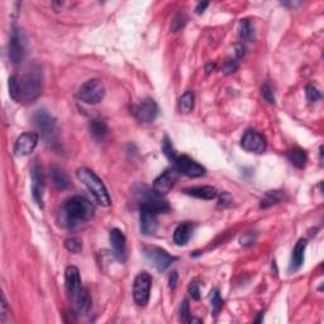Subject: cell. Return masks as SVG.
<instances>
[{
  "mask_svg": "<svg viewBox=\"0 0 324 324\" xmlns=\"http://www.w3.org/2000/svg\"><path fill=\"white\" fill-rule=\"evenodd\" d=\"M240 242L242 246H251L252 243L254 242V235L253 233H247L243 237H241Z\"/></svg>",
  "mask_w": 324,
  "mask_h": 324,
  "instance_id": "obj_39",
  "label": "cell"
},
{
  "mask_svg": "<svg viewBox=\"0 0 324 324\" xmlns=\"http://www.w3.org/2000/svg\"><path fill=\"white\" fill-rule=\"evenodd\" d=\"M105 95V86L99 79H91L85 81L79 89V99L86 104L100 103Z\"/></svg>",
  "mask_w": 324,
  "mask_h": 324,
  "instance_id": "obj_4",
  "label": "cell"
},
{
  "mask_svg": "<svg viewBox=\"0 0 324 324\" xmlns=\"http://www.w3.org/2000/svg\"><path fill=\"white\" fill-rule=\"evenodd\" d=\"M186 20H187L186 15L182 14V13L177 14L176 17L173 18L172 24H171V29H172V32H177L179 29H181L185 25V23H186Z\"/></svg>",
  "mask_w": 324,
  "mask_h": 324,
  "instance_id": "obj_34",
  "label": "cell"
},
{
  "mask_svg": "<svg viewBox=\"0 0 324 324\" xmlns=\"http://www.w3.org/2000/svg\"><path fill=\"white\" fill-rule=\"evenodd\" d=\"M182 191H184L185 194H187V195L194 196V198L198 199H203V200H213V199L218 196L217 189L213 186H208V185H205V186L186 187V189H184Z\"/></svg>",
  "mask_w": 324,
  "mask_h": 324,
  "instance_id": "obj_18",
  "label": "cell"
},
{
  "mask_svg": "<svg viewBox=\"0 0 324 324\" xmlns=\"http://www.w3.org/2000/svg\"><path fill=\"white\" fill-rule=\"evenodd\" d=\"M25 36L19 28H13L9 42V59L14 66L22 64L25 56Z\"/></svg>",
  "mask_w": 324,
  "mask_h": 324,
  "instance_id": "obj_8",
  "label": "cell"
},
{
  "mask_svg": "<svg viewBox=\"0 0 324 324\" xmlns=\"http://www.w3.org/2000/svg\"><path fill=\"white\" fill-rule=\"evenodd\" d=\"M208 5H209V4H208L207 1H204V3H203V1H201V3H199L198 6H196V13H198V14H203L205 9L208 8Z\"/></svg>",
  "mask_w": 324,
  "mask_h": 324,
  "instance_id": "obj_42",
  "label": "cell"
},
{
  "mask_svg": "<svg viewBox=\"0 0 324 324\" xmlns=\"http://www.w3.org/2000/svg\"><path fill=\"white\" fill-rule=\"evenodd\" d=\"M193 232L194 226L191 223L186 222V223L180 224L173 232V242L176 243L177 246H185L190 241Z\"/></svg>",
  "mask_w": 324,
  "mask_h": 324,
  "instance_id": "obj_21",
  "label": "cell"
},
{
  "mask_svg": "<svg viewBox=\"0 0 324 324\" xmlns=\"http://www.w3.org/2000/svg\"><path fill=\"white\" fill-rule=\"evenodd\" d=\"M240 34L241 38L244 39V41H248V42L252 41V39H254L253 25H252V23L249 22L248 19H243L242 22H241Z\"/></svg>",
  "mask_w": 324,
  "mask_h": 324,
  "instance_id": "obj_26",
  "label": "cell"
},
{
  "mask_svg": "<svg viewBox=\"0 0 324 324\" xmlns=\"http://www.w3.org/2000/svg\"><path fill=\"white\" fill-rule=\"evenodd\" d=\"M94 213H95L94 205L86 198L80 195L69 199L64 207L65 221L67 222L69 226L78 221H89L94 217Z\"/></svg>",
  "mask_w": 324,
  "mask_h": 324,
  "instance_id": "obj_2",
  "label": "cell"
},
{
  "mask_svg": "<svg viewBox=\"0 0 324 324\" xmlns=\"http://www.w3.org/2000/svg\"><path fill=\"white\" fill-rule=\"evenodd\" d=\"M210 303H212L213 314H218L222 308H223V300H222L218 289H214V290L210 293Z\"/></svg>",
  "mask_w": 324,
  "mask_h": 324,
  "instance_id": "obj_28",
  "label": "cell"
},
{
  "mask_svg": "<svg viewBox=\"0 0 324 324\" xmlns=\"http://www.w3.org/2000/svg\"><path fill=\"white\" fill-rule=\"evenodd\" d=\"M141 232L145 236H152L157 231V214L148 208L140 207Z\"/></svg>",
  "mask_w": 324,
  "mask_h": 324,
  "instance_id": "obj_15",
  "label": "cell"
},
{
  "mask_svg": "<svg viewBox=\"0 0 324 324\" xmlns=\"http://www.w3.org/2000/svg\"><path fill=\"white\" fill-rule=\"evenodd\" d=\"M236 48V56H237L238 60L243 59L244 57V46L241 45V43H237V45L235 46Z\"/></svg>",
  "mask_w": 324,
  "mask_h": 324,
  "instance_id": "obj_41",
  "label": "cell"
},
{
  "mask_svg": "<svg viewBox=\"0 0 324 324\" xmlns=\"http://www.w3.org/2000/svg\"><path fill=\"white\" fill-rule=\"evenodd\" d=\"M237 69H238V61H236V60H232V59H229V60H227L226 62H224L223 67H222V71H223L226 75H229V74L235 73Z\"/></svg>",
  "mask_w": 324,
  "mask_h": 324,
  "instance_id": "obj_35",
  "label": "cell"
},
{
  "mask_svg": "<svg viewBox=\"0 0 324 324\" xmlns=\"http://www.w3.org/2000/svg\"><path fill=\"white\" fill-rule=\"evenodd\" d=\"M65 285H66L67 293H69V295L73 299L80 293L82 286H81V277L78 267H75V266L66 267V271H65Z\"/></svg>",
  "mask_w": 324,
  "mask_h": 324,
  "instance_id": "obj_17",
  "label": "cell"
},
{
  "mask_svg": "<svg viewBox=\"0 0 324 324\" xmlns=\"http://www.w3.org/2000/svg\"><path fill=\"white\" fill-rule=\"evenodd\" d=\"M38 145V134L34 132H27L17 138L14 145V154L17 156H28L34 151Z\"/></svg>",
  "mask_w": 324,
  "mask_h": 324,
  "instance_id": "obj_13",
  "label": "cell"
},
{
  "mask_svg": "<svg viewBox=\"0 0 324 324\" xmlns=\"http://www.w3.org/2000/svg\"><path fill=\"white\" fill-rule=\"evenodd\" d=\"M152 277L148 272L143 271L137 275L133 282V298L136 304L140 307L147 305L150 300V294H151Z\"/></svg>",
  "mask_w": 324,
  "mask_h": 324,
  "instance_id": "obj_6",
  "label": "cell"
},
{
  "mask_svg": "<svg viewBox=\"0 0 324 324\" xmlns=\"http://www.w3.org/2000/svg\"><path fill=\"white\" fill-rule=\"evenodd\" d=\"M109 241H110V244H112L113 251H114L115 257H117L119 261H126L127 240H126V236L123 235V232L118 228L112 229L109 235Z\"/></svg>",
  "mask_w": 324,
  "mask_h": 324,
  "instance_id": "obj_16",
  "label": "cell"
},
{
  "mask_svg": "<svg viewBox=\"0 0 324 324\" xmlns=\"http://www.w3.org/2000/svg\"><path fill=\"white\" fill-rule=\"evenodd\" d=\"M282 5H291V6H296V5H300V3H282Z\"/></svg>",
  "mask_w": 324,
  "mask_h": 324,
  "instance_id": "obj_44",
  "label": "cell"
},
{
  "mask_svg": "<svg viewBox=\"0 0 324 324\" xmlns=\"http://www.w3.org/2000/svg\"><path fill=\"white\" fill-rule=\"evenodd\" d=\"M43 191H45V179L39 165L34 162L32 166V196L39 208H43Z\"/></svg>",
  "mask_w": 324,
  "mask_h": 324,
  "instance_id": "obj_14",
  "label": "cell"
},
{
  "mask_svg": "<svg viewBox=\"0 0 324 324\" xmlns=\"http://www.w3.org/2000/svg\"><path fill=\"white\" fill-rule=\"evenodd\" d=\"M34 124L38 128V131L41 132L42 137L47 141L48 143L53 142L55 137H56V131H57V124L56 119L52 114L47 112L45 109L37 110L36 114L33 117Z\"/></svg>",
  "mask_w": 324,
  "mask_h": 324,
  "instance_id": "obj_5",
  "label": "cell"
},
{
  "mask_svg": "<svg viewBox=\"0 0 324 324\" xmlns=\"http://www.w3.org/2000/svg\"><path fill=\"white\" fill-rule=\"evenodd\" d=\"M133 117L143 123H151L159 115V105L152 98H146L131 106Z\"/></svg>",
  "mask_w": 324,
  "mask_h": 324,
  "instance_id": "obj_7",
  "label": "cell"
},
{
  "mask_svg": "<svg viewBox=\"0 0 324 324\" xmlns=\"http://www.w3.org/2000/svg\"><path fill=\"white\" fill-rule=\"evenodd\" d=\"M162 152H163V155H165L171 162L175 161V159L177 157V154L175 152V150H173L172 145H171L170 140H168L167 137H165L163 141H162Z\"/></svg>",
  "mask_w": 324,
  "mask_h": 324,
  "instance_id": "obj_29",
  "label": "cell"
},
{
  "mask_svg": "<svg viewBox=\"0 0 324 324\" xmlns=\"http://www.w3.org/2000/svg\"><path fill=\"white\" fill-rule=\"evenodd\" d=\"M261 95L263 96V99H265L267 103H270V104L276 103V99H275L274 91H272V89L270 87V85H268V84H263L262 86H261Z\"/></svg>",
  "mask_w": 324,
  "mask_h": 324,
  "instance_id": "obj_33",
  "label": "cell"
},
{
  "mask_svg": "<svg viewBox=\"0 0 324 324\" xmlns=\"http://www.w3.org/2000/svg\"><path fill=\"white\" fill-rule=\"evenodd\" d=\"M0 318H1V323L3 324H9L13 322V319H11V310L8 307V303H6L4 295L1 296V316H0Z\"/></svg>",
  "mask_w": 324,
  "mask_h": 324,
  "instance_id": "obj_31",
  "label": "cell"
},
{
  "mask_svg": "<svg viewBox=\"0 0 324 324\" xmlns=\"http://www.w3.org/2000/svg\"><path fill=\"white\" fill-rule=\"evenodd\" d=\"M177 280H179V275H177L176 271L171 272L170 276H168V288L170 289H175L177 285Z\"/></svg>",
  "mask_w": 324,
  "mask_h": 324,
  "instance_id": "obj_40",
  "label": "cell"
},
{
  "mask_svg": "<svg viewBox=\"0 0 324 324\" xmlns=\"http://www.w3.org/2000/svg\"><path fill=\"white\" fill-rule=\"evenodd\" d=\"M215 69V65L214 64H209L207 66V73L209 74V73H212V70H214Z\"/></svg>",
  "mask_w": 324,
  "mask_h": 324,
  "instance_id": "obj_43",
  "label": "cell"
},
{
  "mask_svg": "<svg viewBox=\"0 0 324 324\" xmlns=\"http://www.w3.org/2000/svg\"><path fill=\"white\" fill-rule=\"evenodd\" d=\"M173 167L176 168L180 173H184L189 177H201L204 176L207 172L204 166H201L199 162H196L195 160L186 156V155H182V156L177 155V157L173 161Z\"/></svg>",
  "mask_w": 324,
  "mask_h": 324,
  "instance_id": "obj_9",
  "label": "cell"
},
{
  "mask_svg": "<svg viewBox=\"0 0 324 324\" xmlns=\"http://www.w3.org/2000/svg\"><path fill=\"white\" fill-rule=\"evenodd\" d=\"M145 256L159 271H165L166 268L176 260V257L171 256L167 251L160 247H147L145 248Z\"/></svg>",
  "mask_w": 324,
  "mask_h": 324,
  "instance_id": "obj_10",
  "label": "cell"
},
{
  "mask_svg": "<svg viewBox=\"0 0 324 324\" xmlns=\"http://www.w3.org/2000/svg\"><path fill=\"white\" fill-rule=\"evenodd\" d=\"M307 240H299L293 249L290 261V271H298L304 263L305 249H307Z\"/></svg>",
  "mask_w": 324,
  "mask_h": 324,
  "instance_id": "obj_19",
  "label": "cell"
},
{
  "mask_svg": "<svg viewBox=\"0 0 324 324\" xmlns=\"http://www.w3.org/2000/svg\"><path fill=\"white\" fill-rule=\"evenodd\" d=\"M65 247H66L67 251L73 252V253H79L82 249V242H81L80 238H69V240L65 241Z\"/></svg>",
  "mask_w": 324,
  "mask_h": 324,
  "instance_id": "obj_30",
  "label": "cell"
},
{
  "mask_svg": "<svg viewBox=\"0 0 324 324\" xmlns=\"http://www.w3.org/2000/svg\"><path fill=\"white\" fill-rule=\"evenodd\" d=\"M90 133L96 141H103L105 138L106 133H108V127H106L105 122L100 119H94L90 122L89 124Z\"/></svg>",
  "mask_w": 324,
  "mask_h": 324,
  "instance_id": "obj_23",
  "label": "cell"
},
{
  "mask_svg": "<svg viewBox=\"0 0 324 324\" xmlns=\"http://www.w3.org/2000/svg\"><path fill=\"white\" fill-rule=\"evenodd\" d=\"M281 199H282L281 191H277V190L268 191V193H266L265 198L262 199V201H261V208L266 209V208L271 207V205L279 203Z\"/></svg>",
  "mask_w": 324,
  "mask_h": 324,
  "instance_id": "obj_27",
  "label": "cell"
},
{
  "mask_svg": "<svg viewBox=\"0 0 324 324\" xmlns=\"http://www.w3.org/2000/svg\"><path fill=\"white\" fill-rule=\"evenodd\" d=\"M180 172L175 167L167 168L165 172H162L154 182V193L159 196H163L173 187L175 182L179 179Z\"/></svg>",
  "mask_w": 324,
  "mask_h": 324,
  "instance_id": "obj_12",
  "label": "cell"
},
{
  "mask_svg": "<svg viewBox=\"0 0 324 324\" xmlns=\"http://www.w3.org/2000/svg\"><path fill=\"white\" fill-rule=\"evenodd\" d=\"M241 146L243 150H246L247 152H252V154H263L266 151L267 143H266L265 137L260 132L254 131V129H248L246 133L243 134L242 140H241Z\"/></svg>",
  "mask_w": 324,
  "mask_h": 324,
  "instance_id": "obj_11",
  "label": "cell"
},
{
  "mask_svg": "<svg viewBox=\"0 0 324 324\" xmlns=\"http://www.w3.org/2000/svg\"><path fill=\"white\" fill-rule=\"evenodd\" d=\"M76 175H78V179L87 187V190L92 194V196L95 198L99 204L103 205V207H109L112 204L106 186L94 171L86 167H81L79 168Z\"/></svg>",
  "mask_w": 324,
  "mask_h": 324,
  "instance_id": "obj_3",
  "label": "cell"
},
{
  "mask_svg": "<svg viewBox=\"0 0 324 324\" xmlns=\"http://www.w3.org/2000/svg\"><path fill=\"white\" fill-rule=\"evenodd\" d=\"M231 204H232V198H231V195H229V194H227V193L222 194L221 198H219V200H218L219 207L227 208V207H229Z\"/></svg>",
  "mask_w": 324,
  "mask_h": 324,
  "instance_id": "obj_38",
  "label": "cell"
},
{
  "mask_svg": "<svg viewBox=\"0 0 324 324\" xmlns=\"http://www.w3.org/2000/svg\"><path fill=\"white\" fill-rule=\"evenodd\" d=\"M288 159L290 160V162L293 163L294 166H296V167H304L305 163H307V154H305V151H303V150H300V148H294V150H291V151L288 152Z\"/></svg>",
  "mask_w": 324,
  "mask_h": 324,
  "instance_id": "obj_24",
  "label": "cell"
},
{
  "mask_svg": "<svg viewBox=\"0 0 324 324\" xmlns=\"http://www.w3.org/2000/svg\"><path fill=\"white\" fill-rule=\"evenodd\" d=\"M194 100H195L194 92L191 90L185 91L179 100V108L181 113H185V114L190 113L194 108Z\"/></svg>",
  "mask_w": 324,
  "mask_h": 324,
  "instance_id": "obj_25",
  "label": "cell"
},
{
  "mask_svg": "<svg viewBox=\"0 0 324 324\" xmlns=\"http://www.w3.org/2000/svg\"><path fill=\"white\" fill-rule=\"evenodd\" d=\"M50 177L51 181H52V185L56 187L57 190H65V189H67V187L71 185L67 173L65 172L62 168H60L59 166H53V167L51 168Z\"/></svg>",
  "mask_w": 324,
  "mask_h": 324,
  "instance_id": "obj_20",
  "label": "cell"
},
{
  "mask_svg": "<svg viewBox=\"0 0 324 324\" xmlns=\"http://www.w3.org/2000/svg\"><path fill=\"white\" fill-rule=\"evenodd\" d=\"M305 94H307L308 100L312 101V103H314V101H318L319 99L322 98L321 91H319L316 86H313V85H308V86L305 87Z\"/></svg>",
  "mask_w": 324,
  "mask_h": 324,
  "instance_id": "obj_32",
  "label": "cell"
},
{
  "mask_svg": "<svg viewBox=\"0 0 324 324\" xmlns=\"http://www.w3.org/2000/svg\"><path fill=\"white\" fill-rule=\"evenodd\" d=\"M74 300H75V307L79 313H86L91 307V299H90L89 293L85 288L81 289L80 293L74 298Z\"/></svg>",
  "mask_w": 324,
  "mask_h": 324,
  "instance_id": "obj_22",
  "label": "cell"
},
{
  "mask_svg": "<svg viewBox=\"0 0 324 324\" xmlns=\"http://www.w3.org/2000/svg\"><path fill=\"white\" fill-rule=\"evenodd\" d=\"M189 294L194 300H199L200 298V290H199V285L196 284V281H191L189 285Z\"/></svg>",
  "mask_w": 324,
  "mask_h": 324,
  "instance_id": "obj_37",
  "label": "cell"
},
{
  "mask_svg": "<svg viewBox=\"0 0 324 324\" xmlns=\"http://www.w3.org/2000/svg\"><path fill=\"white\" fill-rule=\"evenodd\" d=\"M180 321L181 322H187L190 321V308H189V303L186 300L181 303V307H180Z\"/></svg>",
  "mask_w": 324,
  "mask_h": 324,
  "instance_id": "obj_36",
  "label": "cell"
},
{
  "mask_svg": "<svg viewBox=\"0 0 324 324\" xmlns=\"http://www.w3.org/2000/svg\"><path fill=\"white\" fill-rule=\"evenodd\" d=\"M43 75L41 67L33 66L24 74L9 78V94L18 103H32L42 94Z\"/></svg>",
  "mask_w": 324,
  "mask_h": 324,
  "instance_id": "obj_1",
  "label": "cell"
}]
</instances>
